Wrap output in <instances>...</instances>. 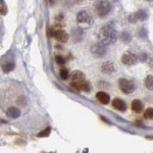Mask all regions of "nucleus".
I'll return each instance as SVG.
<instances>
[{
  "label": "nucleus",
  "instance_id": "obj_1",
  "mask_svg": "<svg viewBox=\"0 0 153 153\" xmlns=\"http://www.w3.org/2000/svg\"><path fill=\"white\" fill-rule=\"evenodd\" d=\"M117 30L111 26H104L100 29L99 33H98V40L99 43L103 44L104 46L110 45L117 42Z\"/></svg>",
  "mask_w": 153,
  "mask_h": 153
},
{
  "label": "nucleus",
  "instance_id": "obj_2",
  "mask_svg": "<svg viewBox=\"0 0 153 153\" xmlns=\"http://www.w3.org/2000/svg\"><path fill=\"white\" fill-rule=\"evenodd\" d=\"M77 24L81 28H90L93 24V16L87 10H81L77 14Z\"/></svg>",
  "mask_w": 153,
  "mask_h": 153
},
{
  "label": "nucleus",
  "instance_id": "obj_3",
  "mask_svg": "<svg viewBox=\"0 0 153 153\" xmlns=\"http://www.w3.org/2000/svg\"><path fill=\"white\" fill-rule=\"evenodd\" d=\"M95 10H96V13L98 14V16L104 17L111 10V3L108 0H101L95 5Z\"/></svg>",
  "mask_w": 153,
  "mask_h": 153
},
{
  "label": "nucleus",
  "instance_id": "obj_4",
  "mask_svg": "<svg viewBox=\"0 0 153 153\" xmlns=\"http://www.w3.org/2000/svg\"><path fill=\"white\" fill-rule=\"evenodd\" d=\"M119 87L121 91L125 94H132L136 90V84L132 80H128V79L121 78L119 80Z\"/></svg>",
  "mask_w": 153,
  "mask_h": 153
},
{
  "label": "nucleus",
  "instance_id": "obj_5",
  "mask_svg": "<svg viewBox=\"0 0 153 153\" xmlns=\"http://www.w3.org/2000/svg\"><path fill=\"white\" fill-rule=\"evenodd\" d=\"M138 61V56L135 53L131 51H127L123 54L121 56V62L125 65H128V67H131V65H135Z\"/></svg>",
  "mask_w": 153,
  "mask_h": 153
},
{
  "label": "nucleus",
  "instance_id": "obj_6",
  "mask_svg": "<svg viewBox=\"0 0 153 153\" xmlns=\"http://www.w3.org/2000/svg\"><path fill=\"white\" fill-rule=\"evenodd\" d=\"M71 86L77 91H85V92H89V91H91L90 83L87 82V81H85V80L78 81V82H73V81H71Z\"/></svg>",
  "mask_w": 153,
  "mask_h": 153
},
{
  "label": "nucleus",
  "instance_id": "obj_7",
  "mask_svg": "<svg viewBox=\"0 0 153 153\" xmlns=\"http://www.w3.org/2000/svg\"><path fill=\"white\" fill-rule=\"evenodd\" d=\"M91 53L98 58H102L106 55V48L104 47L103 44H94L91 47Z\"/></svg>",
  "mask_w": 153,
  "mask_h": 153
},
{
  "label": "nucleus",
  "instance_id": "obj_8",
  "mask_svg": "<svg viewBox=\"0 0 153 153\" xmlns=\"http://www.w3.org/2000/svg\"><path fill=\"white\" fill-rule=\"evenodd\" d=\"M8 56L9 55H6L7 60H5L4 57H3L2 60H1V69H2L3 73H5L11 71L15 67L14 61H13V57H12V56H10V57L8 58Z\"/></svg>",
  "mask_w": 153,
  "mask_h": 153
},
{
  "label": "nucleus",
  "instance_id": "obj_9",
  "mask_svg": "<svg viewBox=\"0 0 153 153\" xmlns=\"http://www.w3.org/2000/svg\"><path fill=\"white\" fill-rule=\"evenodd\" d=\"M52 35H53L54 38H55L58 42H60V43H65V42L69 40V35H67V33L63 30L54 31V32L52 33Z\"/></svg>",
  "mask_w": 153,
  "mask_h": 153
},
{
  "label": "nucleus",
  "instance_id": "obj_10",
  "mask_svg": "<svg viewBox=\"0 0 153 153\" xmlns=\"http://www.w3.org/2000/svg\"><path fill=\"white\" fill-rule=\"evenodd\" d=\"M101 71L103 73H107V75L112 73L115 71V65L111 61H105L101 65Z\"/></svg>",
  "mask_w": 153,
  "mask_h": 153
},
{
  "label": "nucleus",
  "instance_id": "obj_11",
  "mask_svg": "<svg viewBox=\"0 0 153 153\" xmlns=\"http://www.w3.org/2000/svg\"><path fill=\"white\" fill-rule=\"evenodd\" d=\"M112 106L117 110H119V111H125L127 109L126 102L123 99H119V98H115V99L112 100Z\"/></svg>",
  "mask_w": 153,
  "mask_h": 153
},
{
  "label": "nucleus",
  "instance_id": "obj_12",
  "mask_svg": "<svg viewBox=\"0 0 153 153\" xmlns=\"http://www.w3.org/2000/svg\"><path fill=\"white\" fill-rule=\"evenodd\" d=\"M96 98H97V100L100 102V103L104 104V105L108 104V103H109V101H110L109 95H108L107 93L103 92V91H100V92H98L97 94H96Z\"/></svg>",
  "mask_w": 153,
  "mask_h": 153
},
{
  "label": "nucleus",
  "instance_id": "obj_13",
  "mask_svg": "<svg viewBox=\"0 0 153 153\" xmlns=\"http://www.w3.org/2000/svg\"><path fill=\"white\" fill-rule=\"evenodd\" d=\"M131 106H132V110H133L134 112H136V113H140V112H142L143 108H144V104H143V102L139 99L133 100Z\"/></svg>",
  "mask_w": 153,
  "mask_h": 153
},
{
  "label": "nucleus",
  "instance_id": "obj_14",
  "mask_svg": "<svg viewBox=\"0 0 153 153\" xmlns=\"http://www.w3.org/2000/svg\"><path fill=\"white\" fill-rule=\"evenodd\" d=\"M6 114L7 117H11V119H19L21 117V110L17 107L10 106L6 109Z\"/></svg>",
  "mask_w": 153,
  "mask_h": 153
},
{
  "label": "nucleus",
  "instance_id": "obj_15",
  "mask_svg": "<svg viewBox=\"0 0 153 153\" xmlns=\"http://www.w3.org/2000/svg\"><path fill=\"white\" fill-rule=\"evenodd\" d=\"M69 75H71V81H73V82H78V81L85 80V73H82V71H73Z\"/></svg>",
  "mask_w": 153,
  "mask_h": 153
},
{
  "label": "nucleus",
  "instance_id": "obj_16",
  "mask_svg": "<svg viewBox=\"0 0 153 153\" xmlns=\"http://www.w3.org/2000/svg\"><path fill=\"white\" fill-rule=\"evenodd\" d=\"M131 40H132V35L130 34L129 32H123L121 34V41L123 42V43H125V44H128V43H130L131 42Z\"/></svg>",
  "mask_w": 153,
  "mask_h": 153
},
{
  "label": "nucleus",
  "instance_id": "obj_17",
  "mask_svg": "<svg viewBox=\"0 0 153 153\" xmlns=\"http://www.w3.org/2000/svg\"><path fill=\"white\" fill-rule=\"evenodd\" d=\"M135 14H136V16H137V20L141 21V22H144V21H146L147 17H148V14H147V12L145 10H143V9H141V10L137 11Z\"/></svg>",
  "mask_w": 153,
  "mask_h": 153
},
{
  "label": "nucleus",
  "instance_id": "obj_18",
  "mask_svg": "<svg viewBox=\"0 0 153 153\" xmlns=\"http://www.w3.org/2000/svg\"><path fill=\"white\" fill-rule=\"evenodd\" d=\"M145 86L149 89V90L153 91V75H149L145 79Z\"/></svg>",
  "mask_w": 153,
  "mask_h": 153
},
{
  "label": "nucleus",
  "instance_id": "obj_19",
  "mask_svg": "<svg viewBox=\"0 0 153 153\" xmlns=\"http://www.w3.org/2000/svg\"><path fill=\"white\" fill-rule=\"evenodd\" d=\"M0 14L6 15L7 14V6L4 0H0Z\"/></svg>",
  "mask_w": 153,
  "mask_h": 153
},
{
  "label": "nucleus",
  "instance_id": "obj_20",
  "mask_svg": "<svg viewBox=\"0 0 153 153\" xmlns=\"http://www.w3.org/2000/svg\"><path fill=\"white\" fill-rule=\"evenodd\" d=\"M144 117L146 119H153V107H149L145 110Z\"/></svg>",
  "mask_w": 153,
  "mask_h": 153
},
{
  "label": "nucleus",
  "instance_id": "obj_21",
  "mask_svg": "<svg viewBox=\"0 0 153 153\" xmlns=\"http://www.w3.org/2000/svg\"><path fill=\"white\" fill-rule=\"evenodd\" d=\"M60 78L62 79V80H67V78L69 77V71H67V69H65V67H61L60 69Z\"/></svg>",
  "mask_w": 153,
  "mask_h": 153
},
{
  "label": "nucleus",
  "instance_id": "obj_22",
  "mask_svg": "<svg viewBox=\"0 0 153 153\" xmlns=\"http://www.w3.org/2000/svg\"><path fill=\"white\" fill-rule=\"evenodd\" d=\"M50 133H51V128H47V129L43 130L41 133L38 134L37 136L40 137V138H43V137H48L50 135Z\"/></svg>",
  "mask_w": 153,
  "mask_h": 153
},
{
  "label": "nucleus",
  "instance_id": "obj_23",
  "mask_svg": "<svg viewBox=\"0 0 153 153\" xmlns=\"http://www.w3.org/2000/svg\"><path fill=\"white\" fill-rule=\"evenodd\" d=\"M55 61H56V63H57V64H59V65H62V64H64V62H65V59L63 58L62 56H59V55H57V56H55Z\"/></svg>",
  "mask_w": 153,
  "mask_h": 153
},
{
  "label": "nucleus",
  "instance_id": "obj_24",
  "mask_svg": "<svg viewBox=\"0 0 153 153\" xmlns=\"http://www.w3.org/2000/svg\"><path fill=\"white\" fill-rule=\"evenodd\" d=\"M137 21H138V20H137V16H136V14H135V13H132V14L129 15V22L130 23H132V24H135Z\"/></svg>",
  "mask_w": 153,
  "mask_h": 153
},
{
  "label": "nucleus",
  "instance_id": "obj_25",
  "mask_svg": "<svg viewBox=\"0 0 153 153\" xmlns=\"http://www.w3.org/2000/svg\"><path fill=\"white\" fill-rule=\"evenodd\" d=\"M47 1H48V2H49V4H50V5H53V4H54V2H55L56 0H47Z\"/></svg>",
  "mask_w": 153,
  "mask_h": 153
}]
</instances>
